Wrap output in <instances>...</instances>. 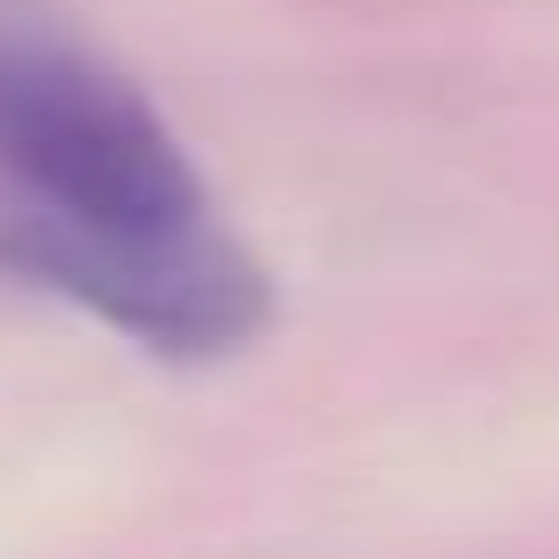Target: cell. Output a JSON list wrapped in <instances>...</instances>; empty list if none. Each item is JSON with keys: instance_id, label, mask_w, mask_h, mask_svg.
I'll use <instances>...</instances> for the list:
<instances>
[{"instance_id": "6da1fadb", "label": "cell", "mask_w": 559, "mask_h": 559, "mask_svg": "<svg viewBox=\"0 0 559 559\" xmlns=\"http://www.w3.org/2000/svg\"><path fill=\"white\" fill-rule=\"evenodd\" d=\"M0 174L17 198L58 223L91 230H181L206 223L198 165L174 123L123 74L58 50V41L0 34Z\"/></svg>"}, {"instance_id": "7a4b0ae2", "label": "cell", "mask_w": 559, "mask_h": 559, "mask_svg": "<svg viewBox=\"0 0 559 559\" xmlns=\"http://www.w3.org/2000/svg\"><path fill=\"white\" fill-rule=\"evenodd\" d=\"M0 263L34 288L99 313L107 330L140 337L148 354H230L272 321V280L239 239L214 223L181 230H91L58 214H0Z\"/></svg>"}]
</instances>
